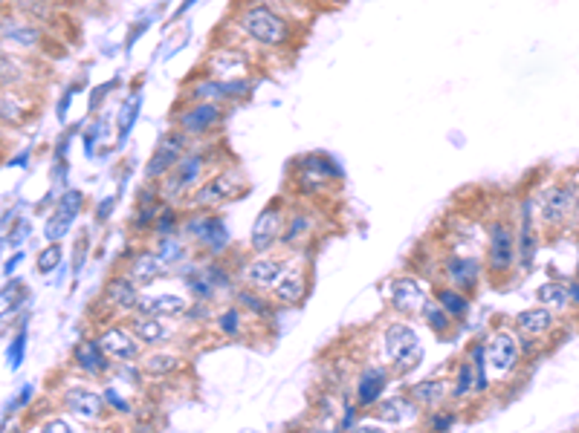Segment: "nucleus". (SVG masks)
I'll return each mask as SVG.
<instances>
[{
	"instance_id": "79ce46f5",
	"label": "nucleus",
	"mask_w": 579,
	"mask_h": 433,
	"mask_svg": "<svg viewBox=\"0 0 579 433\" xmlns=\"http://www.w3.org/2000/svg\"><path fill=\"white\" fill-rule=\"evenodd\" d=\"M460 419H464V413H460L458 404H441V407H434V411L423 413L420 430L423 433H455Z\"/></svg>"
},
{
	"instance_id": "423d86ee",
	"label": "nucleus",
	"mask_w": 579,
	"mask_h": 433,
	"mask_svg": "<svg viewBox=\"0 0 579 433\" xmlns=\"http://www.w3.org/2000/svg\"><path fill=\"white\" fill-rule=\"evenodd\" d=\"M481 257L490 283H504L516 274V223L510 214H495L487 223Z\"/></svg>"
},
{
	"instance_id": "4d7b16f0",
	"label": "nucleus",
	"mask_w": 579,
	"mask_h": 433,
	"mask_svg": "<svg viewBox=\"0 0 579 433\" xmlns=\"http://www.w3.org/2000/svg\"><path fill=\"white\" fill-rule=\"evenodd\" d=\"M18 312H21V304H9V306H6L4 312H0V335L12 332V323H15Z\"/></svg>"
},
{
	"instance_id": "1a4fd4ad",
	"label": "nucleus",
	"mask_w": 579,
	"mask_h": 433,
	"mask_svg": "<svg viewBox=\"0 0 579 433\" xmlns=\"http://www.w3.org/2000/svg\"><path fill=\"white\" fill-rule=\"evenodd\" d=\"M322 237H325L322 206H318V202L290 200L287 225H285V234H281L278 251H287V255H299V257L310 260V251Z\"/></svg>"
},
{
	"instance_id": "a18cd8bd",
	"label": "nucleus",
	"mask_w": 579,
	"mask_h": 433,
	"mask_svg": "<svg viewBox=\"0 0 579 433\" xmlns=\"http://www.w3.org/2000/svg\"><path fill=\"white\" fill-rule=\"evenodd\" d=\"M165 206V202H162ZM162 206H143V202H134V211L128 216V232L136 240H151L153 234V223H157V214Z\"/></svg>"
},
{
	"instance_id": "7c9ffc66",
	"label": "nucleus",
	"mask_w": 579,
	"mask_h": 433,
	"mask_svg": "<svg viewBox=\"0 0 579 433\" xmlns=\"http://www.w3.org/2000/svg\"><path fill=\"white\" fill-rule=\"evenodd\" d=\"M192 298L186 292H143L136 306V315H153V318H169L180 321L186 315Z\"/></svg>"
},
{
	"instance_id": "c85d7f7f",
	"label": "nucleus",
	"mask_w": 579,
	"mask_h": 433,
	"mask_svg": "<svg viewBox=\"0 0 579 433\" xmlns=\"http://www.w3.org/2000/svg\"><path fill=\"white\" fill-rule=\"evenodd\" d=\"M513 332L516 335H522V339H539V341H545L548 335L557 330V323H559V315L553 309L548 306H530V309H522V312H516L513 315Z\"/></svg>"
},
{
	"instance_id": "052dcab7",
	"label": "nucleus",
	"mask_w": 579,
	"mask_h": 433,
	"mask_svg": "<svg viewBox=\"0 0 579 433\" xmlns=\"http://www.w3.org/2000/svg\"><path fill=\"white\" fill-rule=\"evenodd\" d=\"M351 433H394V430H392V428H385V425H380V422H374V419H368V422H365V419H362V422H360L357 428H353Z\"/></svg>"
},
{
	"instance_id": "393cba45",
	"label": "nucleus",
	"mask_w": 579,
	"mask_h": 433,
	"mask_svg": "<svg viewBox=\"0 0 579 433\" xmlns=\"http://www.w3.org/2000/svg\"><path fill=\"white\" fill-rule=\"evenodd\" d=\"M122 272H125L128 278H131L139 289H143V292H145L148 286L160 283V281H165V278H174L171 269L165 266V263L157 257V251H153L151 246H145V243L128 251V263H125Z\"/></svg>"
},
{
	"instance_id": "f8f14e48",
	"label": "nucleus",
	"mask_w": 579,
	"mask_h": 433,
	"mask_svg": "<svg viewBox=\"0 0 579 433\" xmlns=\"http://www.w3.org/2000/svg\"><path fill=\"white\" fill-rule=\"evenodd\" d=\"M255 93V78H206L194 76L183 84L180 102H211L223 107H238L250 102Z\"/></svg>"
},
{
	"instance_id": "4468645a",
	"label": "nucleus",
	"mask_w": 579,
	"mask_h": 433,
	"mask_svg": "<svg viewBox=\"0 0 579 433\" xmlns=\"http://www.w3.org/2000/svg\"><path fill=\"white\" fill-rule=\"evenodd\" d=\"M383 289H385L388 309H392L394 315H400V318H418L423 304L432 298V292H429L432 286L411 269L392 274V278L383 283Z\"/></svg>"
},
{
	"instance_id": "0e129e2a",
	"label": "nucleus",
	"mask_w": 579,
	"mask_h": 433,
	"mask_svg": "<svg viewBox=\"0 0 579 433\" xmlns=\"http://www.w3.org/2000/svg\"><path fill=\"white\" fill-rule=\"evenodd\" d=\"M21 260H23V251H18V255H15V257H9V260L4 263V274H12V272H15V269H18V263H21Z\"/></svg>"
},
{
	"instance_id": "f257e3e1",
	"label": "nucleus",
	"mask_w": 579,
	"mask_h": 433,
	"mask_svg": "<svg viewBox=\"0 0 579 433\" xmlns=\"http://www.w3.org/2000/svg\"><path fill=\"white\" fill-rule=\"evenodd\" d=\"M229 23L238 32V46L250 44L261 53H287L295 46L299 27L269 0H244L235 6Z\"/></svg>"
},
{
	"instance_id": "f03ea898",
	"label": "nucleus",
	"mask_w": 579,
	"mask_h": 433,
	"mask_svg": "<svg viewBox=\"0 0 579 433\" xmlns=\"http://www.w3.org/2000/svg\"><path fill=\"white\" fill-rule=\"evenodd\" d=\"M220 153L223 148H218V144H211V139L206 142H200V144H192L188 148V153L183 156L180 162H177L171 167V174L162 179L160 183V191H162V200L165 202H171V206H186V200L194 194V191L206 183V176L211 171H218L220 165H229V162H223L220 159Z\"/></svg>"
},
{
	"instance_id": "2f4dec72",
	"label": "nucleus",
	"mask_w": 579,
	"mask_h": 433,
	"mask_svg": "<svg viewBox=\"0 0 579 433\" xmlns=\"http://www.w3.org/2000/svg\"><path fill=\"white\" fill-rule=\"evenodd\" d=\"M250 323H252V318L246 315L238 304L227 300L223 306H215V315H211L209 330L215 332L220 341H244L246 332H250Z\"/></svg>"
},
{
	"instance_id": "cd10ccee",
	"label": "nucleus",
	"mask_w": 579,
	"mask_h": 433,
	"mask_svg": "<svg viewBox=\"0 0 579 433\" xmlns=\"http://www.w3.org/2000/svg\"><path fill=\"white\" fill-rule=\"evenodd\" d=\"M139 367H143L148 381H169L188 370V355L183 350H174V344L157 347V350H145V355L139 358Z\"/></svg>"
},
{
	"instance_id": "5fc2aeb1",
	"label": "nucleus",
	"mask_w": 579,
	"mask_h": 433,
	"mask_svg": "<svg viewBox=\"0 0 579 433\" xmlns=\"http://www.w3.org/2000/svg\"><path fill=\"white\" fill-rule=\"evenodd\" d=\"M211 315H215V304H203V300H192L186 309V315L180 321H188V323H197V327H209L211 323Z\"/></svg>"
},
{
	"instance_id": "c03bdc74",
	"label": "nucleus",
	"mask_w": 579,
	"mask_h": 433,
	"mask_svg": "<svg viewBox=\"0 0 579 433\" xmlns=\"http://www.w3.org/2000/svg\"><path fill=\"white\" fill-rule=\"evenodd\" d=\"M32 113V99L23 90H0V122L21 125Z\"/></svg>"
},
{
	"instance_id": "e2e57ef3",
	"label": "nucleus",
	"mask_w": 579,
	"mask_h": 433,
	"mask_svg": "<svg viewBox=\"0 0 579 433\" xmlns=\"http://www.w3.org/2000/svg\"><path fill=\"white\" fill-rule=\"evenodd\" d=\"M197 4V0H183L180 6H177V12H174V20H180L183 15H188V12H192V6Z\"/></svg>"
},
{
	"instance_id": "7ed1b4c3",
	"label": "nucleus",
	"mask_w": 579,
	"mask_h": 433,
	"mask_svg": "<svg viewBox=\"0 0 579 433\" xmlns=\"http://www.w3.org/2000/svg\"><path fill=\"white\" fill-rule=\"evenodd\" d=\"M290 176H293V200L304 202H318L327 197L336 185L345 183V167L325 151L316 153H302L290 162Z\"/></svg>"
},
{
	"instance_id": "412c9836",
	"label": "nucleus",
	"mask_w": 579,
	"mask_h": 433,
	"mask_svg": "<svg viewBox=\"0 0 579 433\" xmlns=\"http://www.w3.org/2000/svg\"><path fill=\"white\" fill-rule=\"evenodd\" d=\"M96 341L113 364H139V358L145 355V347L136 341V335L125 321L104 323L102 332L96 335Z\"/></svg>"
},
{
	"instance_id": "ddd939ff",
	"label": "nucleus",
	"mask_w": 579,
	"mask_h": 433,
	"mask_svg": "<svg viewBox=\"0 0 579 433\" xmlns=\"http://www.w3.org/2000/svg\"><path fill=\"white\" fill-rule=\"evenodd\" d=\"M293 260L295 255H287V251H264V255L246 251V255H241V263H235V266H238V281L244 286L269 295L276 283L285 278V272L293 266Z\"/></svg>"
},
{
	"instance_id": "69168bd1",
	"label": "nucleus",
	"mask_w": 579,
	"mask_h": 433,
	"mask_svg": "<svg viewBox=\"0 0 579 433\" xmlns=\"http://www.w3.org/2000/svg\"><path fill=\"white\" fill-rule=\"evenodd\" d=\"M310 433H342L336 422H322V428H307Z\"/></svg>"
},
{
	"instance_id": "6e6552de",
	"label": "nucleus",
	"mask_w": 579,
	"mask_h": 433,
	"mask_svg": "<svg viewBox=\"0 0 579 433\" xmlns=\"http://www.w3.org/2000/svg\"><path fill=\"white\" fill-rule=\"evenodd\" d=\"M180 234L192 243L197 257H229L232 255V234L220 211L186 208Z\"/></svg>"
},
{
	"instance_id": "bf43d9fd",
	"label": "nucleus",
	"mask_w": 579,
	"mask_h": 433,
	"mask_svg": "<svg viewBox=\"0 0 579 433\" xmlns=\"http://www.w3.org/2000/svg\"><path fill=\"white\" fill-rule=\"evenodd\" d=\"M116 202H120V197H108L104 202H99V208H96V223H108L111 216H113V208H116Z\"/></svg>"
},
{
	"instance_id": "c756f323",
	"label": "nucleus",
	"mask_w": 579,
	"mask_h": 433,
	"mask_svg": "<svg viewBox=\"0 0 579 433\" xmlns=\"http://www.w3.org/2000/svg\"><path fill=\"white\" fill-rule=\"evenodd\" d=\"M62 404L79 419V422H99L104 411H108V407H104V396L99 390L87 388V384H76V388L64 390Z\"/></svg>"
},
{
	"instance_id": "e433bc0d",
	"label": "nucleus",
	"mask_w": 579,
	"mask_h": 433,
	"mask_svg": "<svg viewBox=\"0 0 579 433\" xmlns=\"http://www.w3.org/2000/svg\"><path fill=\"white\" fill-rule=\"evenodd\" d=\"M0 38H4V44H9L12 50L32 53L44 44V29L38 23H29V20H6V23H0Z\"/></svg>"
},
{
	"instance_id": "aec40b11",
	"label": "nucleus",
	"mask_w": 579,
	"mask_h": 433,
	"mask_svg": "<svg viewBox=\"0 0 579 433\" xmlns=\"http://www.w3.org/2000/svg\"><path fill=\"white\" fill-rule=\"evenodd\" d=\"M313 292V281H310V266H307V257L295 255L293 266L285 272V278L276 283V289L269 292L273 304L278 309H302L307 304V298Z\"/></svg>"
},
{
	"instance_id": "58836bf2",
	"label": "nucleus",
	"mask_w": 579,
	"mask_h": 433,
	"mask_svg": "<svg viewBox=\"0 0 579 433\" xmlns=\"http://www.w3.org/2000/svg\"><path fill=\"white\" fill-rule=\"evenodd\" d=\"M153 251H157V257L165 263V266L171 269V274L183 266V263H188L194 255V249L192 243L183 237V234H171V237H153V243H148Z\"/></svg>"
},
{
	"instance_id": "4be33fe9",
	"label": "nucleus",
	"mask_w": 579,
	"mask_h": 433,
	"mask_svg": "<svg viewBox=\"0 0 579 433\" xmlns=\"http://www.w3.org/2000/svg\"><path fill=\"white\" fill-rule=\"evenodd\" d=\"M255 58L246 53L244 46H220L211 50L203 61V76L206 78H255L252 76Z\"/></svg>"
},
{
	"instance_id": "9b49d317",
	"label": "nucleus",
	"mask_w": 579,
	"mask_h": 433,
	"mask_svg": "<svg viewBox=\"0 0 579 433\" xmlns=\"http://www.w3.org/2000/svg\"><path fill=\"white\" fill-rule=\"evenodd\" d=\"M229 113V107L211 102H177L171 110V127H177L192 142H206L220 134Z\"/></svg>"
},
{
	"instance_id": "4c0bfd02",
	"label": "nucleus",
	"mask_w": 579,
	"mask_h": 433,
	"mask_svg": "<svg viewBox=\"0 0 579 433\" xmlns=\"http://www.w3.org/2000/svg\"><path fill=\"white\" fill-rule=\"evenodd\" d=\"M472 399H476V367L464 353L455 361L452 376H449V404L464 407Z\"/></svg>"
},
{
	"instance_id": "774afa93",
	"label": "nucleus",
	"mask_w": 579,
	"mask_h": 433,
	"mask_svg": "<svg viewBox=\"0 0 579 433\" xmlns=\"http://www.w3.org/2000/svg\"><path fill=\"white\" fill-rule=\"evenodd\" d=\"M576 278H579V266H576Z\"/></svg>"
},
{
	"instance_id": "2eb2a0df",
	"label": "nucleus",
	"mask_w": 579,
	"mask_h": 433,
	"mask_svg": "<svg viewBox=\"0 0 579 433\" xmlns=\"http://www.w3.org/2000/svg\"><path fill=\"white\" fill-rule=\"evenodd\" d=\"M287 211H290V197L287 194L269 200L267 206L258 211L255 223L250 228V243H246V251H252V255L278 251L281 234H285V225H287Z\"/></svg>"
},
{
	"instance_id": "5701e85b",
	"label": "nucleus",
	"mask_w": 579,
	"mask_h": 433,
	"mask_svg": "<svg viewBox=\"0 0 579 433\" xmlns=\"http://www.w3.org/2000/svg\"><path fill=\"white\" fill-rule=\"evenodd\" d=\"M139 298H143V289H139L128 274L120 269L113 272L108 281H104V289H102V304L111 309V315L116 321H125L131 318L136 306H139Z\"/></svg>"
},
{
	"instance_id": "9d476101",
	"label": "nucleus",
	"mask_w": 579,
	"mask_h": 433,
	"mask_svg": "<svg viewBox=\"0 0 579 433\" xmlns=\"http://www.w3.org/2000/svg\"><path fill=\"white\" fill-rule=\"evenodd\" d=\"M484 281H487V272H484V257L476 255V251L443 249L441 255H437L432 283L455 286L464 295L476 298Z\"/></svg>"
},
{
	"instance_id": "a19ab883",
	"label": "nucleus",
	"mask_w": 579,
	"mask_h": 433,
	"mask_svg": "<svg viewBox=\"0 0 579 433\" xmlns=\"http://www.w3.org/2000/svg\"><path fill=\"white\" fill-rule=\"evenodd\" d=\"M29 78V64L21 55L0 50V90H27Z\"/></svg>"
},
{
	"instance_id": "72a5a7b5",
	"label": "nucleus",
	"mask_w": 579,
	"mask_h": 433,
	"mask_svg": "<svg viewBox=\"0 0 579 433\" xmlns=\"http://www.w3.org/2000/svg\"><path fill=\"white\" fill-rule=\"evenodd\" d=\"M406 396L420 407L423 413L434 411V407L449 404V379L441 376V372H437V376H429V379H418L406 388Z\"/></svg>"
},
{
	"instance_id": "6ab92c4d",
	"label": "nucleus",
	"mask_w": 579,
	"mask_h": 433,
	"mask_svg": "<svg viewBox=\"0 0 579 433\" xmlns=\"http://www.w3.org/2000/svg\"><path fill=\"white\" fill-rule=\"evenodd\" d=\"M192 144L194 142L188 139L186 134H180L177 127L165 130V134L160 136V142H157V148L151 151V159L145 162V179H148V183H162V179L171 174V167L188 153Z\"/></svg>"
},
{
	"instance_id": "603ef678",
	"label": "nucleus",
	"mask_w": 579,
	"mask_h": 433,
	"mask_svg": "<svg viewBox=\"0 0 579 433\" xmlns=\"http://www.w3.org/2000/svg\"><path fill=\"white\" fill-rule=\"evenodd\" d=\"M27 347H29V332H27V327H21L15 332V339H12L9 350H6V367L9 370H21L23 358H27Z\"/></svg>"
},
{
	"instance_id": "338daca9",
	"label": "nucleus",
	"mask_w": 579,
	"mask_h": 433,
	"mask_svg": "<svg viewBox=\"0 0 579 433\" xmlns=\"http://www.w3.org/2000/svg\"><path fill=\"white\" fill-rule=\"evenodd\" d=\"M6 4H9V0H0V9H4V6H6Z\"/></svg>"
},
{
	"instance_id": "680f3d73",
	"label": "nucleus",
	"mask_w": 579,
	"mask_h": 433,
	"mask_svg": "<svg viewBox=\"0 0 579 433\" xmlns=\"http://www.w3.org/2000/svg\"><path fill=\"white\" fill-rule=\"evenodd\" d=\"M565 286H568V304L571 309H579V278L574 274L571 281H565Z\"/></svg>"
},
{
	"instance_id": "864d4df0",
	"label": "nucleus",
	"mask_w": 579,
	"mask_h": 433,
	"mask_svg": "<svg viewBox=\"0 0 579 433\" xmlns=\"http://www.w3.org/2000/svg\"><path fill=\"white\" fill-rule=\"evenodd\" d=\"M362 419H365V413H362L360 407L353 404L351 399H345V402L339 404V416H336V425H339V430H342V433H351L353 428H357V425L362 422Z\"/></svg>"
},
{
	"instance_id": "473e14b6",
	"label": "nucleus",
	"mask_w": 579,
	"mask_h": 433,
	"mask_svg": "<svg viewBox=\"0 0 579 433\" xmlns=\"http://www.w3.org/2000/svg\"><path fill=\"white\" fill-rule=\"evenodd\" d=\"M232 304H238L246 315H250L255 323H261V327H269L276 318H278V312H285V309H278L273 304V298L264 295V292H258V289H250V286H238L235 289V295H232Z\"/></svg>"
},
{
	"instance_id": "0eeeda50",
	"label": "nucleus",
	"mask_w": 579,
	"mask_h": 433,
	"mask_svg": "<svg viewBox=\"0 0 579 433\" xmlns=\"http://www.w3.org/2000/svg\"><path fill=\"white\" fill-rule=\"evenodd\" d=\"M579 206V185L574 179H553L545 183L534 194V208L542 232H565L574 223V214Z\"/></svg>"
},
{
	"instance_id": "b1692460",
	"label": "nucleus",
	"mask_w": 579,
	"mask_h": 433,
	"mask_svg": "<svg viewBox=\"0 0 579 433\" xmlns=\"http://www.w3.org/2000/svg\"><path fill=\"white\" fill-rule=\"evenodd\" d=\"M368 419H374V422H380V425L392 428L397 433V430H406V428H420L423 411L409 399L406 393H394V396H383V402L368 413Z\"/></svg>"
},
{
	"instance_id": "09e8293b",
	"label": "nucleus",
	"mask_w": 579,
	"mask_h": 433,
	"mask_svg": "<svg viewBox=\"0 0 579 433\" xmlns=\"http://www.w3.org/2000/svg\"><path fill=\"white\" fill-rule=\"evenodd\" d=\"M102 396H104V407H108V411L120 413V416H134L136 413V404L131 399V393L122 390L120 384H108Z\"/></svg>"
},
{
	"instance_id": "6e6d98bb",
	"label": "nucleus",
	"mask_w": 579,
	"mask_h": 433,
	"mask_svg": "<svg viewBox=\"0 0 579 433\" xmlns=\"http://www.w3.org/2000/svg\"><path fill=\"white\" fill-rule=\"evenodd\" d=\"M38 433H76V428L70 425L64 416H53V419H46V422L38 428Z\"/></svg>"
},
{
	"instance_id": "dca6fc26",
	"label": "nucleus",
	"mask_w": 579,
	"mask_h": 433,
	"mask_svg": "<svg viewBox=\"0 0 579 433\" xmlns=\"http://www.w3.org/2000/svg\"><path fill=\"white\" fill-rule=\"evenodd\" d=\"M542 249V228L536 220L534 194H525L516 208V274H527L536 266Z\"/></svg>"
},
{
	"instance_id": "ea45409f",
	"label": "nucleus",
	"mask_w": 579,
	"mask_h": 433,
	"mask_svg": "<svg viewBox=\"0 0 579 433\" xmlns=\"http://www.w3.org/2000/svg\"><path fill=\"white\" fill-rule=\"evenodd\" d=\"M139 113H143V84H136V87L128 93L120 113H116V151H122L125 142L131 139L134 127L139 122Z\"/></svg>"
},
{
	"instance_id": "37998d69",
	"label": "nucleus",
	"mask_w": 579,
	"mask_h": 433,
	"mask_svg": "<svg viewBox=\"0 0 579 433\" xmlns=\"http://www.w3.org/2000/svg\"><path fill=\"white\" fill-rule=\"evenodd\" d=\"M418 318H420L423 323H426V330L434 335V339H441V341H452L455 335H458V330H460L458 323H455L452 318H449L446 312H443L441 306H437L432 298L426 300V304H423V309H420V315H418Z\"/></svg>"
},
{
	"instance_id": "49530a36",
	"label": "nucleus",
	"mask_w": 579,
	"mask_h": 433,
	"mask_svg": "<svg viewBox=\"0 0 579 433\" xmlns=\"http://www.w3.org/2000/svg\"><path fill=\"white\" fill-rule=\"evenodd\" d=\"M536 298H539L542 306L553 309L557 315H562V312L571 309V304H568V286H565V281H545V283L536 289Z\"/></svg>"
},
{
	"instance_id": "20e7f679",
	"label": "nucleus",
	"mask_w": 579,
	"mask_h": 433,
	"mask_svg": "<svg viewBox=\"0 0 579 433\" xmlns=\"http://www.w3.org/2000/svg\"><path fill=\"white\" fill-rule=\"evenodd\" d=\"M380 350L385 355V364L392 367L394 379L411 376V372H418L423 361H426V347H423V339L415 323H411V318L397 315L383 323Z\"/></svg>"
},
{
	"instance_id": "f704fd0d",
	"label": "nucleus",
	"mask_w": 579,
	"mask_h": 433,
	"mask_svg": "<svg viewBox=\"0 0 579 433\" xmlns=\"http://www.w3.org/2000/svg\"><path fill=\"white\" fill-rule=\"evenodd\" d=\"M73 364L90 379H108L113 372V361L104 355L96 339H81L73 347Z\"/></svg>"
},
{
	"instance_id": "bb28decb",
	"label": "nucleus",
	"mask_w": 579,
	"mask_h": 433,
	"mask_svg": "<svg viewBox=\"0 0 579 433\" xmlns=\"http://www.w3.org/2000/svg\"><path fill=\"white\" fill-rule=\"evenodd\" d=\"M125 323L131 327L136 335V341L145 347V350H157V347H171L180 341V330L177 323L169 318H153V315H134L125 318Z\"/></svg>"
},
{
	"instance_id": "a878e982",
	"label": "nucleus",
	"mask_w": 579,
	"mask_h": 433,
	"mask_svg": "<svg viewBox=\"0 0 579 433\" xmlns=\"http://www.w3.org/2000/svg\"><path fill=\"white\" fill-rule=\"evenodd\" d=\"M85 206H87L85 191H79V188L64 191V194L58 197V206L53 208L50 220H46V225H44V237L50 240V243H62L70 228H73L76 216L85 211Z\"/></svg>"
},
{
	"instance_id": "f3484780",
	"label": "nucleus",
	"mask_w": 579,
	"mask_h": 433,
	"mask_svg": "<svg viewBox=\"0 0 579 433\" xmlns=\"http://www.w3.org/2000/svg\"><path fill=\"white\" fill-rule=\"evenodd\" d=\"M484 355H487V367L492 381H504L513 376L522 364V347H518V335L513 330L495 327L487 339H484Z\"/></svg>"
},
{
	"instance_id": "39448f33",
	"label": "nucleus",
	"mask_w": 579,
	"mask_h": 433,
	"mask_svg": "<svg viewBox=\"0 0 579 433\" xmlns=\"http://www.w3.org/2000/svg\"><path fill=\"white\" fill-rule=\"evenodd\" d=\"M250 197V183H246L244 171L238 167V162L220 165L218 171H211L206 176V183L200 185L192 197L186 200L183 208L192 211H223Z\"/></svg>"
},
{
	"instance_id": "3c124183",
	"label": "nucleus",
	"mask_w": 579,
	"mask_h": 433,
	"mask_svg": "<svg viewBox=\"0 0 579 433\" xmlns=\"http://www.w3.org/2000/svg\"><path fill=\"white\" fill-rule=\"evenodd\" d=\"M62 260H64L62 243H46V246L38 251V257H35V269H38L41 274H53L58 266H62Z\"/></svg>"
},
{
	"instance_id": "8fccbe9b",
	"label": "nucleus",
	"mask_w": 579,
	"mask_h": 433,
	"mask_svg": "<svg viewBox=\"0 0 579 433\" xmlns=\"http://www.w3.org/2000/svg\"><path fill=\"white\" fill-rule=\"evenodd\" d=\"M111 376H113V384H120V388H128V390H143L148 384V376L139 364H113Z\"/></svg>"
},
{
	"instance_id": "de8ad7c7",
	"label": "nucleus",
	"mask_w": 579,
	"mask_h": 433,
	"mask_svg": "<svg viewBox=\"0 0 579 433\" xmlns=\"http://www.w3.org/2000/svg\"><path fill=\"white\" fill-rule=\"evenodd\" d=\"M183 216H186V208L180 206H171V202H165L157 214V223H153V237H171V234H180L183 228Z\"/></svg>"
},
{
	"instance_id": "a211bd4d",
	"label": "nucleus",
	"mask_w": 579,
	"mask_h": 433,
	"mask_svg": "<svg viewBox=\"0 0 579 433\" xmlns=\"http://www.w3.org/2000/svg\"><path fill=\"white\" fill-rule=\"evenodd\" d=\"M392 379L394 372L388 364H380V361H371V364L360 367V372L353 376V393H351V402L360 407V411L368 416L376 404L383 402L385 390L392 388Z\"/></svg>"
},
{
	"instance_id": "13d9d810",
	"label": "nucleus",
	"mask_w": 579,
	"mask_h": 433,
	"mask_svg": "<svg viewBox=\"0 0 579 433\" xmlns=\"http://www.w3.org/2000/svg\"><path fill=\"white\" fill-rule=\"evenodd\" d=\"M151 23H153V15H151V18H143V20H136V23H134V27H131V38L125 41V50H131V46H134L139 38H143L145 29L151 27Z\"/></svg>"
},
{
	"instance_id": "c9c22d12",
	"label": "nucleus",
	"mask_w": 579,
	"mask_h": 433,
	"mask_svg": "<svg viewBox=\"0 0 579 433\" xmlns=\"http://www.w3.org/2000/svg\"><path fill=\"white\" fill-rule=\"evenodd\" d=\"M432 289V300L437 306H441L449 318H452L458 327H464V323L469 321V315H472V298L469 295H464L460 289H455V286H446V283H429Z\"/></svg>"
}]
</instances>
